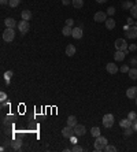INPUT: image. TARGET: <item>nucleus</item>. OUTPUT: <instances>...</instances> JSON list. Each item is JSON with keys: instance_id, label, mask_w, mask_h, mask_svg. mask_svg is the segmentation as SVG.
<instances>
[{"instance_id": "f257e3e1", "label": "nucleus", "mask_w": 137, "mask_h": 152, "mask_svg": "<svg viewBox=\"0 0 137 152\" xmlns=\"http://www.w3.org/2000/svg\"><path fill=\"white\" fill-rule=\"evenodd\" d=\"M107 144H108V141H107L106 137H103V136L96 137V141H95V151H98V152L103 151Z\"/></svg>"}, {"instance_id": "f03ea898", "label": "nucleus", "mask_w": 137, "mask_h": 152, "mask_svg": "<svg viewBox=\"0 0 137 152\" xmlns=\"http://www.w3.org/2000/svg\"><path fill=\"white\" fill-rule=\"evenodd\" d=\"M14 37H15V30H14V29L7 28L3 32V40L6 41V43H11V41L14 40Z\"/></svg>"}, {"instance_id": "7ed1b4c3", "label": "nucleus", "mask_w": 137, "mask_h": 152, "mask_svg": "<svg viewBox=\"0 0 137 152\" xmlns=\"http://www.w3.org/2000/svg\"><path fill=\"white\" fill-rule=\"evenodd\" d=\"M102 122H103V126H104V128H107V129L113 128V125H114V115H113V114H106V115L103 116Z\"/></svg>"}, {"instance_id": "20e7f679", "label": "nucleus", "mask_w": 137, "mask_h": 152, "mask_svg": "<svg viewBox=\"0 0 137 152\" xmlns=\"http://www.w3.org/2000/svg\"><path fill=\"white\" fill-rule=\"evenodd\" d=\"M115 48H117V51H126L128 43H126L125 39H117L115 40Z\"/></svg>"}, {"instance_id": "39448f33", "label": "nucleus", "mask_w": 137, "mask_h": 152, "mask_svg": "<svg viewBox=\"0 0 137 152\" xmlns=\"http://www.w3.org/2000/svg\"><path fill=\"white\" fill-rule=\"evenodd\" d=\"M125 34L128 39H136L137 37V26L136 25H132V26H129V28H126L125 30Z\"/></svg>"}, {"instance_id": "423d86ee", "label": "nucleus", "mask_w": 137, "mask_h": 152, "mask_svg": "<svg viewBox=\"0 0 137 152\" xmlns=\"http://www.w3.org/2000/svg\"><path fill=\"white\" fill-rule=\"evenodd\" d=\"M95 22H106L107 21V14L104 11H98L93 16Z\"/></svg>"}, {"instance_id": "0eeeda50", "label": "nucleus", "mask_w": 137, "mask_h": 152, "mask_svg": "<svg viewBox=\"0 0 137 152\" xmlns=\"http://www.w3.org/2000/svg\"><path fill=\"white\" fill-rule=\"evenodd\" d=\"M18 29H19L21 33H27V30L30 29V25H29V22H27V21L22 19L19 24H18Z\"/></svg>"}, {"instance_id": "6e6552de", "label": "nucleus", "mask_w": 137, "mask_h": 152, "mask_svg": "<svg viewBox=\"0 0 137 152\" xmlns=\"http://www.w3.org/2000/svg\"><path fill=\"white\" fill-rule=\"evenodd\" d=\"M74 134L77 137H81V136H84L85 134V126L84 125H75L74 126Z\"/></svg>"}, {"instance_id": "1a4fd4ad", "label": "nucleus", "mask_w": 137, "mask_h": 152, "mask_svg": "<svg viewBox=\"0 0 137 152\" xmlns=\"http://www.w3.org/2000/svg\"><path fill=\"white\" fill-rule=\"evenodd\" d=\"M62 134H63V137H66V138H70V137L74 134V128H71V126H69V125H67L66 128H63Z\"/></svg>"}, {"instance_id": "9d476101", "label": "nucleus", "mask_w": 137, "mask_h": 152, "mask_svg": "<svg viewBox=\"0 0 137 152\" xmlns=\"http://www.w3.org/2000/svg\"><path fill=\"white\" fill-rule=\"evenodd\" d=\"M126 96L129 97V99H136L137 97V86H130V88H128Z\"/></svg>"}, {"instance_id": "9b49d317", "label": "nucleus", "mask_w": 137, "mask_h": 152, "mask_svg": "<svg viewBox=\"0 0 137 152\" xmlns=\"http://www.w3.org/2000/svg\"><path fill=\"white\" fill-rule=\"evenodd\" d=\"M4 25H6L7 28H10V29L18 28V24H16V21L12 19V18H6V19H4Z\"/></svg>"}, {"instance_id": "f8f14e48", "label": "nucleus", "mask_w": 137, "mask_h": 152, "mask_svg": "<svg viewBox=\"0 0 137 152\" xmlns=\"http://www.w3.org/2000/svg\"><path fill=\"white\" fill-rule=\"evenodd\" d=\"M132 125H133V121H130L129 118H125V119H121V122H119V126H121L122 129L132 128Z\"/></svg>"}, {"instance_id": "ddd939ff", "label": "nucleus", "mask_w": 137, "mask_h": 152, "mask_svg": "<svg viewBox=\"0 0 137 152\" xmlns=\"http://www.w3.org/2000/svg\"><path fill=\"white\" fill-rule=\"evenodd\" d=\"M71 36L74 37L75 40H80L82 37V28H73V33H71Z\"/></svg>"}, {"instance_id": "4468645a", "label": "nucleus", "mask_w": 137, "mask_h": 152, "mask_svg": "<svg viewBox=\"0 0 137 152\" xmlns=\"http://www.w3.org/2000/svg\"><path fill=\"white\" fill-rule=\"evenodd\" d=\"M106 69H107V73H110V74H115V73H118V66L115 63H107Z\"/></svg>"}, {"instance_id": "2eb2a0df", "label": "nucleus", "mask_w": 137, "mask_h": 152, "mask_svg": "<svg viewBox=\"0 0 137 152\" xmlns=\"http://www.w3.org/2000/svg\"><path fill=\"white\" fill-rule=\"evenodd\" d=\"M125 51H117L114 54V59L117 60V62H122V60L125 59Z\"/></svg>"}, {"instance_id": "dca6fc26", "label": "nucleus", "mask_w": 137, "mask_h": 152, "mask_svg": "<svg viewBox=\"0 0 137 152\" xmlns=\"http://www.w3.org/2000/svg\"><path fill=\"white\" fill-rule=\"evenodd\" d=\"M75 52H77V49H75V47L73 44H69L66 47V55L67 56H73Z\"/></svg>"}, {"instance_id": "f3484780", "label": "nucleus", "mask_w": 137, "mask_h": 152, "mask_svg": "<svg viewBox=\"0 0 137 152\" xmlns=\"http://www.w3.org/2000/svg\"><path fill=\"white\" fill-rule=\"evenodd\" d=\"M106 28L108 29V30H113V29L115 28V21H114L113 18H107V21H106Z\"/></svg>"}, {"instance_id": "a211bd4d", "label": "nucleus", "mask_w": 137, "mask_h": 152, "mask_svg": "<svg viewBox=\"0 0 137 152\" xmlns=\"http://www.w3.org/2000/svg\"><path fill=\"white\" fill-rule=\"evenodd\" d=\"M67 125L71 126V128H74L75 125H77V118H75L74 115H70L69 118H67Z\"/></svg>"}, {"instance_id": "6ab92c4d", "label": "nucleus", "mask_w": 137, "mask_h": 152, "mask_svg": "<svg viewBox=\"0 0 137 152\" xmlns=\"http://www.w3.org/2000/svg\"><path fill=\"white\" fill-rule=\"evenodd\" d=\"M21 15H22V19H25V21H30L32 19V12L29 11V10H24Z\"/></svg>"}, {"instance_id": "aec40b11", "label": "nucleus", "mask_w": 137, "mask_h": 152, "mask_svg": "<svg viewBox=\"0 0 137 152\" xmlns=\"http://www.w3.org/2000/svg\"><path fill=\"white\" fill-rule=\"evenodd\" d=\"M62 33H63V36H71V33H73V28L66 25V26L62 29Z\"/></svg>"}, {"instance_id": "412c9836", "label": "nucleus", "mask_w": 137, "mask_h": 152, "mask_svg": "<svg viewBox=\"0 0 137 152\" xmlns=\"http://www.w3.org/2000/svg\"><path fill=\"white\" fill-rule=\"evenodd\" d=\"M129 77H130V80H133V81L137 80V69L136 67H133V69H130L129 70Z\"/></svg>"}, {"instance_id": "4be33fe9", "label": "nucleus", "mask_w": 137, "mask_h": 152, "mask_svg": "<svg viewBox=\"0 0 137 152\" xmlns=\"http://www.w3.org/2000/svg\"><path fill=\"white\" fill-rule=\"evenodd\" d=\"M90 134H92L95 138H96V137H99V136H100V129H99L98 126L92 128V129H90Z\"/></svg>"}, {"instance_id": "5701e85b", "label": "nucleus", "mask_w": 137, "mask_h": 152, "mask_svg": "<svg viewBox=\"0 0 137 152\" xmlns=\"http://www.w3.org/2000/svg\"><path fill=\"white\" fill-rule=\"evenodd\" d=\"M71 4L74 6V8H81L84 6V0H71Z\"/></svg>"}, {"instance_id": "b1692460", "label": "nucleus", "mask_w": 137, "mask_h": 152, "mask_svg": "<svg viewBox=\"0 0 137 152\" xmlns=\"http://www.w3.org/2000/svg\"><path fill=\"white\" fill-rule=\"evenodd\" d=\"M11 145H12V148L14 149H19L21 145H22V143H21V140H14L11 143Z\"/></svg>"}, {"instance_id": "393cba45", "label": "nucleus", "mask_w": 137, "mask_h": 152, "mask_svg": "<svg viewBox=\"0 0 137 152\" xmlns=\"http://www.w3.org/2000/svg\"><path fill=\"white\" fill-rule=\"evenodd\" d=\"M12 77V71L11 70H8V71L4 73V78H6V81H7V84H10V80H11Z\"/></svg>"}, {"instance_id": "a878e982", "label": "nucleus", "mask_w": 137, "mask_h": 152, "mask_svg": "<svg viewBox=\"0 0 137 152\" xmlns=\"http://www.w3.org/2000/svg\"><path fill=\"white\" fill-rule=\"evenodd\" d=\"M133 6H134V4L132 3V1H128V0H126V1H123V3H122V7L125 8V10H128V8H129V10H130V8L133 7Z\"/></svg>"}, {"instance_id": "bb28decb", "label": "nucleus", "mask_w": 137, "mask_h": 152, "mask_svg": "<svg viewBox=\"0 0 137 152\" xmlns=\"http://www.w3.org/2000/svg\"><path fill=\"white\" fill-rule=\"evenodd\" d=\"M104 151H106V152H115V151H117V147H114V145L107 144L106 147H104Z\"/></svg>"}, {"instance_id": "cd10ccee", "label": "nucleus", "mask_w": 137, "mask_h": 152, "mask_svg": "<svg viewBox=\"0 0 137 152\" xmlns=\"http://www.w3.org/2000/svg\"><path fill=\"white\" fill-rule=\"evenodd\" d=\"M71 151L73 152H82L84 151V148H82L81 145H78V144H74L73 145V148H71Z\"/></svg>"}, {"instance_id": "c85d7f7f", "label": "nucleus", "mask_w": 137, "mask_h": 152, "mask_svg": "<svg viewBox=\"0 0 137 152\" xmlns=\"http://www.w3.org/2000/svg\"><path fill=\"white\" fill-rule=\"evenodd\" d=\"M19 3H21V0H10V1H8V6L14 8V7H16Z\"/></svg>"}, {"instance_id": "c756f323", "label": "nucleus", "mask_w": 137, "mask_h": 152, "mask_svg": "<svg viewBox=\"0 0 137 152\" xmlns=\"http://www.w3.org/2000/svg\"><path fill=\"white\" fill-rule=\"evenodd\" d=\"M130 14H132L133 18H137V4H134L133 7L130 8Z\"/></svg>"}, {"instance_id": "7c9ffc66", "label": "nucleus", "mask_w": 137, "mask_h": 152, "mask_svg": "<svg viewBox=\"0 0 137 152\" xmlns=\"http://www.w3.org/2000/svg\"><path fill=\"white\" fill-rule=\"evenodd\" d=\"M133 128H126L125 129V132H123V134H125V136H132V134H133Z\"/></svg>"}, {"instance_id": "2f4dec72", "label": "nucleus", "mask_w": 137, "mask_h": 152, "mask_svg": "<svg viewBox=\"0 0 137 152\" xmlns=\"http://www.w3.org/2000/svg\"><path fill=\"white\" fill-rule=\"evenodd\" d=\"M128 118H129L130 121H134V119H137V114L134 111H130L129 115H128Z\"/></svg>"}, {"instance_id": "473e14b6", "label": "nucleus", "mask_w": 137, "mask_h": 152, "mask_svg": "<svg viewBox=\"0 0 137 152\" xmlns=\"http://www.w3.org/2000/svg\"><path fill=\"white\" fill-rule=\"evenodd\" d=\"M119 70H121V73H129V64H125V66H122L121 69H119Z\"/></svg>"}, {"instance_id": "72a5a7b5", "label": "nucleus", "mask_w": 137, "mask_h": 152, "mask_svg": "<svg viewBox=\"0 0 137 152\" xmlns=\"http://www.w3.org/2000/svg\"><path fill=\"white\" fill-rule=\"evenodd\" d=\"M115 14V8L114 7H108L107 8V15H114Z\"/></svg>"}, {"instance_id": "f704fd0d", "label": "nucleus", "mask_w": 137, "mask_h": 152, "mask_svg": "<svg viewBox=\"0 0 137 152\" xmlns=\"http://www.w3.org/2000/svg\"><path fill=\"white\" fill-rule=\"evenodd\" d=\"M136 49H137V44H130L129 47H128V51L133 52V51H136Z\"/></svg>"}, {"instance_id": "c9c22d12", "label": "nucleus", "mask_w": 137, "mask_h": 152, "mask_svg": "<svg viewBox=\"0 0 137 152\" xmlns=\"http://www.w3.org/2000/svg\"><path fill=\"white\" fill-rule=\"evenodd\" d=\"M66 25H67V26H71V28H73V25H74V21L71 19V18H69V19H66Z\"/></svg>"}, {"instance_id": "e433bc0d", "label": "nucleus", "mask_w": 137, "mask_h": 152, "mask_svg": "<svg viewBox=\"0 0 137 152\" xmlns=\"http://www.w3.org/2000/svg\"><path fill=\"white\" fill-rule=\"evenodd\" d=\"M0 97H1V99H0L1 101H6V99H7V95H6L4 92H1V93H0Z\"/></svg>"}, {"instance_id": "4c0bfd02", "label": "nucleus", "mask_w": 137, "mask_h": 152, "mask_svg": "<svg viewBox=\"0 0 137 152\" xmlns=\"http://www.w3.org/2000/svg\"><path fill=\"white\" fill-rule=\"evenodd\" d=\"M130 64H132V66H137V58H132V60H130Z\"/></svg>"}, {"instance_id": "58836bf2", "label": "nucleus", "mask_w": 137, "mask_h": 152, "mask_svg": "<svg viewBox=\"0 0 137 152\" xmlns=\"http://www.w3.org/2000/svg\"><path fill=\"white\" fill-rule=\"evenodd\" d=\"M132 128H133L134 132H137V119L133 121V125H132Z\"/></svg>"}, {"instance_id": "ea45409f", "label": "nucleus", "mask_w": 137, "mask_h": 152, "mask_svg": "<svg viewBox=\"0 0 137 152\" xmlns=\"http://www.w3.org/2000/svg\"><path fill=\"white\" fill-rule=\"evenodd\" d=\"M10 0H0V3H1V6H6V4L8 3Z\"/></svg>"}, {"instance_id": "a19ab883", "label": "nucleus", "mask_w": 137, "mask_h": 152, "mask_svg": "<svg viewBox=\"0 0 137 152\" xmlns=\"http://www.w3.org/2000/svg\"><path fill=\"white\" fill-rule=\"evenodd\" d=\"M62 1H63V4H65V6H67V4L71 3V0H62Z\"/></svg>"}, {"instance_id": "79ce46f5", "label": "nucleus", "mask_w": 137, "mask_h": 152, "mask_svg": "<svg viewBox=\"0 0 137 152\" xmlns=\"http://www.w3.org/2000/svg\"><path fill=\"white\" fill-rule=\"evenodd\" d=\"M128 24H129V26H132V25H133V19H132V18H128Z\"/></svg>"}, {"instance_id": "37998d69", "label": "nucleus", "mask_w": 137, "mask_h": 152, "mask_svg": "<svg viewBox=\"0 0 137 152\" xmlns=\"http://www.w3.org/2000/svg\"><path fill=\"white\" fill-rule=\"evenodd\" d=\"M96 1H98V3H100V4H102V3H106L107 0H96Z\"/></svg>"}, {"instance_id": "c03bdc74", "label": "nucleus", "mask_w": 137, "mask_h": 152, "mask_svg": "<svg viewBox=\"0 0 137 152\" xmlns=\"http://www.w3.org/2000/svg\"><path fill=\"white\" fill-rule=\"evenodd\" d=\"M136 104H137V97H136Z\"/></svg>"}, {"instance_id": "a18cd8bd", "label": "nucleus", "mask_w": 137, "mask_h": 152, "mask_svg": "<svg viewBox=\"0 0 137 152\" xmlns=\"http://www.w3.org/2000/svg\"><path fill=\"white\" fill-rule=\"evenodd\" d=\"M136 26H137V21H136Z\"/></svg>"}, {"instance_id": "49530a36", "label": "nucleus", "mask_w": 137, "mask_h": 152, "mask_svg": "<svg viewBox=\"0 0 137 152\" xmlns=\"http://www.w3.org/2000/svg\"><path fill=\"white\" fill-rule=\"evenodd\" d=\"M136 4H137V0H136Z\"/></svg>"}, {"instance_id": "de8ad7c7", "label": "nucleus", "mask_w": 137, "mask_h": 152, "mask_svg": "<svg viewBox=\"0 0 137 152\" xmlns=\"http://www.w3.org/2000/svg\"><path fill=\"white\" fill-rule=\"evenodd\" d=\"M21 1H22V0H21Z\"/></svg>"}]
</instances>
